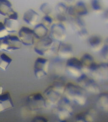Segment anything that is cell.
<instances>
[{
  "label": "cell",
  "instance_id": "obj_1",
  "mask_svg": "<svg viewBox=\"0 0 108 122\" xmlns=\"http://www.w3.org/2000/svg\"><path fill=\"white\" fill-rule=\"evenodd\" d=\"M65 84L59 81L55 82L46 89L43 95L46 108L55 107L63 97Z\"/></svg>",
  "mask_w": 108,
  "mask_h": 122
},
{
  "label": "cell",
  "instance_id": "obj_2",
  "mask_svg": "<svg viewBox=\"0 0 108 122\" xmlns=\"http://www.w3.org/2000/svg\"><path fill=\"white\" fill-rule=\"evenodd\" d=\"M63 95L71 103L81 106L85 105L87 102L85 91L80 85L72 83L65 84Z\"/></svg>",
  "mask_w": 108,
  "mask_h": 122
},
{
  "label": "cell",
  "instance_id": "obj_3",
  "mask_svg": "<svg viewBox=\"0 0 108 122\" xmlns=\"http://www.w3.org/2000/svg\"><path fill=\"white\" fill-rule=\"evenodd\" d=\"M55 107L56 114L61 120H67L72 116L74 110L72 103L64 97Z\"/></svg>",
  "mask_w": 108,
  "mask_h": 122
},
{
  "label": "cell",
  "instance_id": "obj_4",
  "mask_svg": "<svg viewBox=\"0 0 108 122\" xmlns=\"http://www.w3.org/2000/svg\"><path fill=\"white\" fill-rule=\"evenodd\" d=\"M76 80L79 85L85 91L97 95L101 93V88L98 84L93 78L88 77L86 74L83 73Z\"/></svg>",
  "mask_w": 108,
  "mask_h": 122
},
{
  "label": "cell",
  "instance_id": "obj_5",
  "mask_svg": "<svg viewBox=\"0 0 108 122\" xmlns=\"http://www.w3.org/2000/svg\"><path fill=\"white\" fill-rule=\"evenodd\" d=\"M54 42L50 37L46 36L39 39L34 46V50L41 56L47 55L53 51Z\"/></svg>",
  "mask_w": 108,
  "mask_h": 122
},
{
  "label": "cell",
  "instance_id": "obj_6",
  "mask_svg": "<svg viewBox=\"0 0 108 122\" xmlns=\"http://www.w3.org/2000/svg\"><path fill=\"white\" fill-rule=\"evenodd\" d=\"M66 69L69 76L76 79L84 73L80 60L76 57H72L67 59Z\"/></svg>",
  "mask_w": 108,
  "mask_h": 122
},
{
  "label": "cell",
  "instance_id": "obj_7",
  "mask_svg": "<svg viewBox=\"0 0 108 122\" xmlns=\"http://www.w3.org/2000/svg\"><path fill=\"white\" fill-rule=\"evenodd\" d=\"M49 61L43 57H38L34 64V76L36 78L42 79L47 75L49 70Z\"/></svg>",
  "mask_w": 108,
  "mask_h": 122
},
{
  "label": "cell",
  "instance_id": "obj_8",
  "mask_svg": "<svg viewBox=\"0 0 108 122\" xmlns=\"http://www.w3.org/2000/svg\"><path fill=\"white\" fill-rule=\"evenodd\" d=\"M22 43L18 36L10 35L2 39L0 51L11 52L20 49Z\"/></svg>",
  "mask_w": 108,
  "mask_h": 122
},
{
  "label": "cell",
  "instance_id": "obj_9",
  "mask_svg": "<svg viewBox=\"0 0 108 122\" xmlns=\"http://www.w3.org/2000/svg\"><path fill=\"white\" fill-rule=\"evenodd\" d=\"M93 78L94 80L106 81L108 79V63L103 62L100 64L95 63L90 70Z\"/></svg>",
  "mask_w": 108,
  "mask_h": 122
},
{
  "label": "cell",
  "instance_id": "obj_10",
  "mask_svg": "<svg viewBox=\"0 0 108 122\" xmlns=\"http://www.w3.org/2000/svg\"><path fill=\"white\" fill-rule=\"evenodd\" d=\"M27 102L29 108L33 110L46 108L45 99L43 94L40 93L30 94L27 97Z\"/></svg>",
  "mask_w": 108,
  "mask_h": 122
},
{
  "label": "cell",
  "instance_id": "obj_11",
  "mask_svg": "<svg viewBox=\"0 0 108 122\" xmlns=\"http://www.w3.org/2000/svg\"><path fill=\"white\" fill-rule=\"evenodd\" d=\"M18 37L22 44L26 46L33 45L36 38L33 30L25 26L22 27L19 30Z\"/></svg>",
  "mask_w": 108,
  "mask_h": 122
},
{
  "label": "cell",
  "instance_id": "obj_12",
  "mask_svg": "<svg viewBox=\"0 0 108 122\" xmlns=\"http://www.w3.org/2000/svg\"><path fill=\"white\" fill-rule=\"evenodd\" d=\"M66 37V31L61 23H55L51 25L50 37L54 40L63 42Z\"/></svg>",
  "mask_w": 108,
  "mask_h": 122
},
{
  "label": "cell",
  "instance_id": "obj_13",
  "mask_svg": "<svg viewBox=\"0 0 108 122\" xmlns=\"http://www.w3.org/2000/svg\"><path fill=\"white\" fill-rule=\"evenodd\" d=\"M18 18L17 12L14 11L4 19L3 23L8 32H14L17 30L18 26Z\"/></svg>",
  "mask_w": 108,
  "mask_h": 122
},
{
  "label": "cell",
  "instance_id": "obj_14",
  "mask_svg": "<svg viewBox=\"0 0 108 122\" xmlns=\"http://www.w3.org/2000/svg\"><path fill=\"white\" fill-rule=\"evenodd\" d=\"M57 53L61 58L68 59L72 57L73 49L70 44L63 42H61L57 48Z\"/></svg>",
  "mask_w": 108,
  "mask_h": 122
},
{
  "label": "cell",
  "instance_id": "obj_15",
  "mask_svg": "<svg viewBox=\"0 0 108 122\" xmlns=\"http://www.w3.org/2000/svg\"><path fill=\"white\" fill-rule=\"evenodd\" d=\"M14 103L9 92L0 95V112L13 108Z\"/></svg>",
  "mask_w": 108,
  "mask_h": 122
},
{
  "label": "cell",
  "instance_id": "obj_16",
  "mask_svg": "<svg viewBox=\"0 0 108 122\" xmlns=\"http://www.w3.org/2000/svg\"><path fill=\"white\" fill-rule=\"evenodd\" d=\"M80 60L83 71L85 74L90 72L91 69L95 63L93 56L89 53L84 54Z\"/></svg>",
  "mask_w": 108,
  "mask_h": 122
},
{
  "label": "cell",
  "instance_id": "obj_17",
  "mask_svg": "<svg viewBox=\"0 0 108 122\" xmlns=\"http://www.w3.org/2000/svg\"><path fill=\"white\" fill-rule=\"evenodd\" d=\"M39 17V14L33 9H29L25 12L23 16V20L28 25H33L37 24Z\"/></svg>",
  "mask_w": 108,
  "mask_h": 122
},
{
  "label": "cell",
  "instance_id": "obj_18",
  "mask_svg": "<svg viewBox=\"0 0 108 122\" xmlns=\"http://www.w3.org/2000/svg\"><path fill=\"white\" fill-rule=\"evenodd\" d=\"M88 44L94 51H100L104 46L102 39L98 36H93L88 39Z\"/></svg>",
  "mask_w": 108,
  "mask_h": 122
},
{
  "label": "cell",
  "instance_id": "obj_19",
  "mask_svg": "<svg viewBox=\"0 0 108 122\" xmlns=\"http://www.w3.org/2000/svg\"><path fill=\"white\" fill-rule=\"evenodd\" d=\"M14 11L12 8V5L7 0H0V15L8 16Z\"/></svg>",
  "mask_w": 108,
  "mask_h": 122
},
{
  "label": "cell",
  "instance_id": "obj_20",
  "mask_svg": "<svg viewBox=\"0 0 108 122\" xmlns=\"http://www.w3.org/2000/svg\"><path fill=\"white\" fill-rule=\"evenodd\" d=\"M33 31L36 38L41 39L47 36L48 29L43 23H38L35 25Z\"/></svg>",
  "mask_w": 108,
  "mask_h": 122
},
{
  "label": "cell",
  "instance_id": "obj_21",
  "mask_svg": "<svg viewBox=\"0 0 108 122\" xmlns=\"http://www.w3.org/2000/svg\"><path fill=\"white\" fill-rule=\"evenodd\" d=\"M97 103L99 107L106 112L108 110V95L106 92L100 93L99 94Z\"/></svg>",
  "mask_w": 108,
  "mask_h": 122
},
{
  "label": "cell",
  "instance_id": "obj_22",
  "mask_svg": "<svg viewBox=\"0 0 108 122\" xmlns=\"http://www.w3.org/2000/svg\"><path fill=\"white\" fill-rule=\"evenodd\" d=\"M75 13L79 16L87 15L88 11L85 4L82 1L77 2L75 6H74Z\"/></svg>",
  "mask_w": 108,
  "mask_h": 122
},
{
  "label": "cell",
  "instance_id": "obj_23",
  "mask_svg": "<svg viewBox=\"0 0 108 122\" xmlns=\"http://www.w3.org/2000/svg\"><path fill=\"white\" fill-rule=\"evenodd\" d=\"M12 61V59L6 53H2L0 56V68L6 71Z\"/></svg>",
  "mask_w": 108,
  "mask_h": 122
},
{
  "label": "cell",
  "instance_id": "obj_24",
  "mask_svg": "<svg viewBox=\"0 0 108 122\" xmlns=\"http://www.w3.org/2000/svg\"><path fill=\"white\" fill-rule=\"evenodd\" d=\"M84 117L87 122H94L95 119L96 113L93 109H90L85 112L82 113Z\"/></svg>",
  "mask_w": 108,
  "mask_h": 122
},
{
  "label": "cell",
  "instance_id": "obj_25",
  "mask_svg": "<svg viewBox=\"0 0 108 122\" xmlns=\"http://www.w3.org/2000/svg\"><path fill=\"white\" fill-rule=\"evenodd\" d=\"M40 10L45 15H49V14L51 13L52 11L51 6L48 3H46L42 4L40 6Z\"/></svg>",
  "mask_w": 108,
  "mask_h": 122
},
{
  "label": "cell",
  "instance_id": "obj_26",
  "mask_svg": "<svg viewBox=\"0 0 108 122\" xmlns=\"http://www.w3.org/2000/svg\"><path fill=\"white\" fill-rule=\"evenodd\" d=\"M91 6L94 11L97 12H100L102 10V7L101 3L97 0H94L92 1Z\"/></svg>",
  "mask_w": 108,
  "mask_h": 122
},
{
  "label": "cell",
  "instance_id": "obj_27",
  "mask_svg": "<svg viewBox=\"0 0 108 122\" xmlns=\"http://www.w3.org/2000/svg\"><path fill=\"white\" fill-rule=\"evenodd\" d=\"M68 7L65 4L63 3H59L57 5L56 9L57 11L59 13V15H63V14L66 13Z\"/></svg>",
  "mask_w": 108,
  "mask_h": 122
},
{
  "label": "cell",
  "instance_id": "obj_28",
  "mask_svg": "<svg viewBox=\"0 0 108 122\" xmlns=\"http://www.w3.org/2000/svg\"><path fill=\"white\" fill-rule=\"evenodd\" d=\"M9 33L6 30L4 23L0 22V39L5 37L8 36Z\"/></svg>",
  "mask_w": 108,
  "mask_h": 122
},
{
  "label": "cell",
  "instance_id": "obj_29",
  "mask_svg": "<svg viewBox=\"0 0 108 122\" xmlns=\"http://www.w3.org/2000/svg\"><path fill=\"white\" fill-rule=\"evenodd\" d=\"M53 20L49 15H45L42 18V23L46 26H50L52 25Z\"/></svg>",
  "mask_w": 108,
  "mask_h": 122
},
{
  "label": "cell",
  "instance_id": "obj_30",
  "mask_svg": "<svg viewBox=\"0 0 108 122\" xmlns=\"http://www.w3.org/2000/svg\"><path fill=\"white\" fill-rule=\"evenodd\" d=\"M108 46L107 44L104 45L102 49H101V56L104 59L107 60L108 59Z\"/></svg>",
  "mask_w": 108,
  "mask_h": 122
},
{
  "label": "cell",
  "instance_id": "obj_31",
  "mask_svg": "<svg viewBox=\"0 0 108 122\" xmlns=\"http://www.w3.org/2000/svg\"><path fill=\"white\" fill-rule=\"evenodd\" d=\"M31 122H50L47 118L42 116L35 117L33 118Z\"/></svg>",
  "mask_w": 108,
  "mask_h": 122
},
{
  "label": "cell",
  "instance_id": "obj_32",
  "mask_svg": "<svg viewBox=\"0 0 108 122\" xmlns=\"http://www.w3.org/2000/svg\"><path fill=\"white\" fill-rule=\"evenodd\" d=\"M75 122H87L83 116V113L77 115L76 117Z\"/></svg>",
  "mask_w": 108,
  "mask_h": 122
},
{
  "label": "cell",
  "instance_id": "obj_33",
  "mask_svg": "<svg viewBox=\"0 0 108 122\" xmlns=\"http://www.w3.org/2000/svg\"><path fill=\"white\" fill-rule=\"evenodd\" d=\"M3 88L2 86L0 85V95L3 93Z\"/></svg>",
  "mask_w": 108,
  "mask_h": 122
},
{
  "label": "cell",
  "instance_id": "obj_34",
  "mask_svg": "<svg viewBox=\"0 0 108 122\" xmlns=\"http://www.w3.org/2000/svg\"><path fill=\"white\" fill-rule=\"evenodd\" d=\"M55 122H67V120H57V121Z\"/></svg>",
  "mask_w": 108,
  "mask_h": 122
},
{
  "label": "cell",
  "instance_id": "obj_35",
  "mask_svg": "<svg viewBox=\"0 0 108 122\" xmlns=\"http://www.w3.org/2000/svg\"><path fill=\"white\" fill-rule=\"evenodd\" d=\"M1 40H2V39H0V46H1Z\"/></svg>",
  "mask_w": 108,
  "mask_h": 122
},
{
  "label": "cell",
  "instance_id": "obj_36",
  "mask_svg": "<svg viewBox=\"0 0 108 122\" xmlns=\"http://www.w3.org/2000/svg\"><path fill=\"white\" fill-rule=\"evenodd\" d=\"M1 51H0V56L1 55Z\"/></svg>",
  "mask_w": 108,
  "mask_h": 122
}]
</instances>
